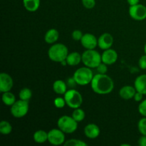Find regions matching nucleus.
<instances>
[{
    "label": "nucleus",
    "instance_id": "4",
    "mask_svg": "<svg viewBox=\"0 0 146 146\" xmlns=\"http://www.w3.org/2000/svg\"><path fill=\"white\" fill-rule=\"evenodd\" d=\"M94 78L93 71L91 68L88 67H81L78 68L74 72L73 78L75 81V83L80 86H86L91 84Z\"/></svg>",
    "mask_w": 146,
    "mask_h": 146
},
{
    "label": "nucleus",
    "instance_id": "10",
    "mask_svg": "<svg viewBox=\"0 0 146 146\" xmlns=\"http://www.w3.org/2000/svg\"><path fill=\"white\" fill-rule=\"evenodd\" d=\"M14 85V81L10 75L6 73L0 74V91L1 93L10 91Z\"/></svg>",
    "mask_w": 146,
    "mask_h": 146
},
{
    "label": "nucleus",
    "instance_id": "24",
    "mask_svg": "<svg viewBox=\"0 0 146 146\" xmlns=\"http://www.w3.org/2000/svg\"><path fill=\"white\" fill-rule=\"evenodd\" d=\"M71 116L78 123L84 121L86 116V113L85 112H84V110L81 109V108H78L74 109V112L72 113V115H71Z\"/></svg>",
    "mask_w": 146,
    "mask_h": 146
},
{
    "label": "nucleus",
    "instance_id": "5",
    "mask_svg": "<svg viewBox=\"0 0 146 146\" xmlns=\"http://www.w3.org/2000/svg\"><path fill=\"white\" fill-rule=\"evenodd\" d=\"M57 125L65 133H72L78 128V122L72 116L63 115L58 118Z\"/></svg>",
    "mask_w": 146,
    "mask_h": 146
},
{
    "label": "nucleus",
    "instance_id": "1",
    "mask_svg": "<svg viewBox=\"0 0 146 146\" xmlns=\"http://www.w3.org/2000/svg\"><path fill=\"white\" fill-rule=\"evenodd\" d=\"M91 85L93 91L100 95L110 94L114 88L113 81L106 74H96L94 76Z\"/></svg>",
    "mask_w": 146,
    "mask_h": 146
},
{
    "label": "nucleus",
    "instance_id": "31",
    "mask_svg": "<svg viewBox=\"0 0 146 146\" xmlns=\"http://www.w3.org/2000/svg\"><path fill=\"white\" fill-rule=\"evenodd\" d=\"M96 70L98 71V74H106L108 71V67H107V64H104V63L101 62L98 66L96 67Z\"/></svg>",
    "mask_w": 146,
    "mask_h": 146
},
{
    "label": "nucleus",
    "instance_id": "28",
    "mask_svg": "<svg viewBox=\"0 0 146 146\" xmlns=\"http://www.w3.org/2000/svg\"><path fill=\"white\" fill-rule=\"evenodd\" d=\"M54 104L56 108H63L65 105H66L65 99L64 98H61V97H57L54 99Z\"/></svg>",
    "mask_w": 146,
    "mask_h": 146
},
{
    "label": "nucleus",
    "instance_id": "18",
    "mask_svg": "<svg viewBox=\"0 0 146 146\" xmlns=\"http://www.w3.org/2000/svg\"><path fill=\"white\" fill-rule=\"evenodd\" d=\"M59 37V34L58 31L55 29H51L48 30L44 36V40L48 44H54L57 41Z\"/></svg>",
    "mask_w": 146,
    "mask_h": 146
},
{
    "label": "nucleus",
    "instance_id": "34",
    "mask_svg": "<svg viewBox=\"0 0 146 146\" xmlns=\"http://www.w3.org/2000/svg\"><path fill=\"white\" fill-rule=\"evenodd\" d=\"M143 97V94L142 93H140L138 91H136L135 96H134L133 98L136 102H140V101H142Z\"/></svg>",
    "mask_w": 146,
    "mask_h": 146
},
{
    "label": "nucleus",
    "instance_id": "12",
    "mask_svg": "<svg viewBox=\"0 0 146 146\" xmlns=\"http://www.w3.org/2000/svg\"><path fill=\"white\" fill-rule=\"evenodd\" d=\"M118 59V54L114 49L108 48L104 50L101 54V61L107 65H112L115 64Z\"/></svg>",
    "mask_w": 146,
    "mask_h": 146
},
{
    "label": "nucleus",
    "instance_id": "32",
    "mask_svg": "<svg viewBox=\"0 0 146 146\" xmlns=\"http://www.w3.org/2000/svg\"><path fill=\"white\" fill-rule=\"evenodd\" d=\"M138 111L143 116L146 117V99L141 101L138 106Z\"/></svg>",
    "mask_w": 146,
    "mask_h": 146
},
{
    "label": "nucleus",
    "instance_id": "16",
    "mask_svg": "<svg viewBox=\"0 0 146 146\" xmlns=\"http://www.w3.org/2000/svg\"><path fill=\"white\" fill-rule=\"evenodd\" d=\"M134 87L137 91L146 95V74H143L135 78Z\"/></svg>",
    "mask_w": 146,
    "mask_h": 146
},
{
    "label": "nucleus",
    "instance_id": "21",
    "mask_svg": "<svg viewBox=\"0 0 146 146\" xmlns=\"http://www.w3.org/2000/svg\"><path fill=\"white\" fill-rule=\"evenodd\" d=\"M33 138L36 143H44L48 141V133L43 130H38L34 133Z\"/></svg>",
    "mask_w": 146,
    "mask_h": 146
},
{
    "label": "nucleus",
    "instance_id": "6",
    "mask_svg": "<svg viewBox=\"0 0 146 146\" xmlns=\"http://www.w3.org/2000/svg\"><path fill=\"white\" fill-rule=\"evenodd\" d=\"M66 105L73 109L80 108L83 103V97L78 91L75 89H70L64 94Z\"/></svg>",
    "mask_w": 146,
    "mask_h": 146
},
{
    "label": "nucleus",
    "instance_id": "26",
    "mask_svg": "<svg viewBox=\"0 0 146 146\" xmlns=\"http://www.w3.org/2000/svg\"><path fill=\"white\" fill-rule=\"evenodd\" d=\"M65 146H87L88 144L84 141L78 139H70L64 143Z\"/></svg>",
    "mask_w": 146,
    "mask_h": 146
},
{
    "label": "nucleus",
    "instance_id": "3",
    "mask_svg": "<svg viewBox=\"0 0 146 146\" xmlns=\"http://www.w3.org/2000/svg\"><path fill=\"white\" fill-rule=\"evenodd\" d=\"M82 62L86 66L95 68L102 62L101 55L94 49H86L82 54Z\"/></svg>",
    "mask_w": 146,
    "mask_h": 146
},
{
    "label": "nucleus",
    "instance_id": "37",
    "mask_svg": "<svg viewBox=\"0 0 146 146\" xmlns=\"http://www.w3.org/2000/svg\"><path fill=\"white\" fill-rule=\"evenodd\" d=\"M144 51H145V54H146V43L145 44V46H144Z\"/></svg>",
    "mask_w": 146,
    "mask_h": 146
},
{
    "label": "nucleus",
    "instance_id": "20",
    "mask_svg": "<svg viewBox=\"0 0 146 146\" xmlns=\"http://www.w3.org/2000/svg\"><path fill=\"white\" fill-rule=\"evenodd\" d=\"M53 90L56 94H59V95H63V94L64 95L67 91L66 84L62 80H57L54 81L53 84Z\"/></svg>",
    "mask_w": 146,
    "mask_h": 146
},
{
    "label": "nucleus",
    "instance_id": "36",
    "mask_svg": "<svg viewBox=\"0 0 146 146\" xmlns=\"http://www.w3.org/2000/svg\"><path fill=\"white\" fill-rule=\"evenodd\" d=\"M127 1L130 6H134L139 4L140 0H127Z\"/></svg>",
    "mask_w": 146,
    "mask_h": 146
},
{
    "label": "nucleus",
    "instance_id": "33",
    "mask_svg": "<svg viewBox=\"0 0 146 146\" xmlns=\"http://www.w3.org/2000/svg\"><path fill=\"white\" fill-rule=\"evenodd\" d=\"M138 65L139 67L143 70L146 69V54L142 56L138 61Z\"/></svg>",
    "mask_w": 146,
    "mask_h": 146
},
{
    "label": "nucleus",
    "instance_id": "17",
    "mask_svg": "<svg viewBox=\"0 0 146 146\" xmlns=\"http://www.w3.org/2000/svg\"><path fill=\"white\" fill-rule=\"evenodd\" d=\"M66 61L67 62V65H69L71 66H74L78 65L80 62L82 61V56L78 52L70 53L67 56Z\"/></svg>",
    "mask_w": 146,
    "mask_h": 146
},
{
    "label": "nucleus",
    "instance_id": "14",
    "mask_svg": "<svg viewBox=\"0 0 146 146\" xmlns=\"http://www.w3.org/2000/svg\"><path fill=\"white\" fill-rule=\"evenodd\" d=\"M99 127L94 123H89L84 128V134L86 136L90 139H95L100 135Z\"/></svg>",
    "mask_w": 146,
    "mask_h": 146
},
{
    "label": "nucleus",
    "instance_id": "11",
    "mask_svg": "<svg viewBox=\"0 0 146 146\" xmlns=\"http://www.w3.org/2000/svg\"><path fill=\"white\" fill-rule=\"evenodd\" d=\"M81 45L86 48V49H95L96 47L98 46V40L96 37L92 34H84L81 41Z\"/></svg>",
    "mask_w": 146,
    "mask_h": 146
},
{
    "label": "nucleus",
    "instance_id": "19",
    "mask_svg": "<svg viewBox=\"0 0 146 146\" xmlns=\"http://www.w3.org/2000/svg\"><path fill=\"white\" fill-rule=\"evenodd\" d=\"M23 4L27 11L34 12L39 8L40 0H23Z\"/></svg>",
    "mask_w": 146,
    "mask_h": 146
},
{
    "label": "nucleus",
    "instance_id": "30",
    "mask_svg": "<svg viewBox=\"0 0 146 146\" xmlns=\"http://www.w3.org/2000/svg\"><path fill=\"white\" fill-rule=\"evenodd\" d=\"M83 36H84V34H82V31H80V30H74L72 32V34H71L73 39L76 41H81Z\"/></svg>",
    "mask_w": 146,
    "mask_h": 146
},
{
    "label": "nucleus",
    "instance_id": "35",
    "mask_svg": "<svg viewBox=\"0 0 146 146\" xmlns=\"http://www.w3.org/2000/svg\"><path fill=\"white\" fill-rule=\"evenodd\" d=\"M138 145L140 146H146V135H142L139 138Z\"/></svg>",
    "mask_w": 146,
    "mask_h": 146
},
{
    "label": "nucleus",
    "instance_id": "2",
    "mask_svg": "<svg viewBox=\"0 0 146 146\" xmlns=\"http://www.w3.org/2000/svg\"><path fill=\"white\" fill-rule=\"evenodd\" d=\"M68 54V48L63 44H54L48 51V58L54 62L61 63L65 61Z\"/></svg>",
    "mask_w": 146,
    "mask_h": 146
},
{
    "label": "nucleus",
    "instance_id": "22",
    "mask_svg": "<svg viewBox=\"0 0 146 146\" xmlns=\"http://www.w3.org/2000/svg\"><path fill=\"white\" fill-rule=\"evenodd\" d=\"M1 99H2L3 103L6 106H11L16 102L15 96L14 95V94L10 92V91L3 93Z\"/></svg>",
    "mask_w": 146,
    "mask_h": 146
},
{
    "label": "nucleus",
    "instance_id": "9",
    "mask_svg": "<svg viewBox=\"0 0 146 146\" xmlns=\"http://www.w3.org/2000/svg\"><path fill=\"white\" fill-rule=\"evenodd\" d=\"M130 17L136 21H143L146 19V7L143 4H138L134 6H130Z\"/></svg>",
    "mask_w": 146,
    "mask_h": 146
},
{
    "label": "nucleus",
    "instance_id": "13",
    "mask_svg": "<svg viewBox=\"0 0 146 146\" xmlns=\"http://www.w3.org/2000/svg\"><path fill=\"white\" fill-rule=\"evenodd\" d=\"M113 37L111 34L104 33L98 38V46L103 50L111 48L113 44Z\"/></svg>",
    "mask_w": 146,
    "mask_h": 146
},
{
    "label": "nucleus",
    "instance_id": "7",
    "mask_svg": "<svg viewBox=\"0 0 146 146\" xmlns=\"http://www.w3.org/2000/svg\"><path fill=\"white\" fill-rule=\"evenodd\" d=\"M29 108V101L20 99L11 106V113L14 118H23L28 113Z\"/></svg>",
    "mask_w": 146,
    "mask_h": 146
},
{
    "label": "nucleus",
    "instance_id": "8",
    "mask_svg": "<svg viewBox=\"0 0 146 146\" xmlns=\"http://www.w3.org/2000/svg\"><path fill=\"white\" fill-rule=\"evenodd\" d=\"M65 133L61 130L54 128L48 132V141L54 145H62L65 142Z\"/></svg>",
    "mask_w": 146,
    "mask_h": 146
},
{
    "label": "nucleus",
    "instance_id": "15",
    "mask_svg": "<svg viewBox=\"0 0 146 146\" xmlns=\"http://www.w3.org/2000/svg\"><path fill=\"white\" fill-rule=\"evenodd\" d=\"M135 87L131 86H125L120 89L119 96L124 100H130L133 98L136 93Z\"/></svg>",
    "mask_w": 146,
    "mask_h": 146
},
{
    "label": "nucleus",
    "instance_id": "25",
    "mask_svg": "<svg viewBox=\"0 0 146 146\" xmlns=\"http://www.w3.org/2000/svg\"><path fill=\"white\" fill-rule=\"evenodd\" d=\"M19 96L20 99L29 101L32 96V91L29 88H24L20 91Z\"/></svg>",
    "mask_w": 146,
    "mask_h": 146
},
{
    "label": "nucleus",
    "instance_id": "27",
    "mask_svg": "<svg viewBox=\"0 0 146 146\" xmlns=\"http://www.w3.org/2000/svg\"><path fill=\"white\" fill-rule=\"evenodd\" d=\"M138 128L143 135H146V117L143 118L138 121Z\"/></svg>",
    "mask_w": 146,
    "mask_h": 146
},
{
    "label": "nucleus",
    "instance_id": "29",
    "mask_svg": "<svg viewBox=\"0 0 146 146\" xmlns=\"http://www.w3.org/2000/svg\"><path fill=\"white\" fill-rule=\"evenodd\" d=\"M82 4L86 9H91L95 7L96 0H82Z\"/></svg>",
    "mask_w": 146,
    "mask_h": 146
},
{
    "label": "nucleus",
    "instance_id": "23",
    "mask_svg": "<svg viewBox=\"0 0 146 146\" xmlns=\"http://www.w3.org/2000/svg\"><path fill=\"white\" fill-rule=\"evenodd\" d=\"M12 131V126L9 122L2 121L0 123V133L3 135H9Z\"/></svg>",
    "mask_w": 146,
    "mask_h": 146
}]
</instances>
